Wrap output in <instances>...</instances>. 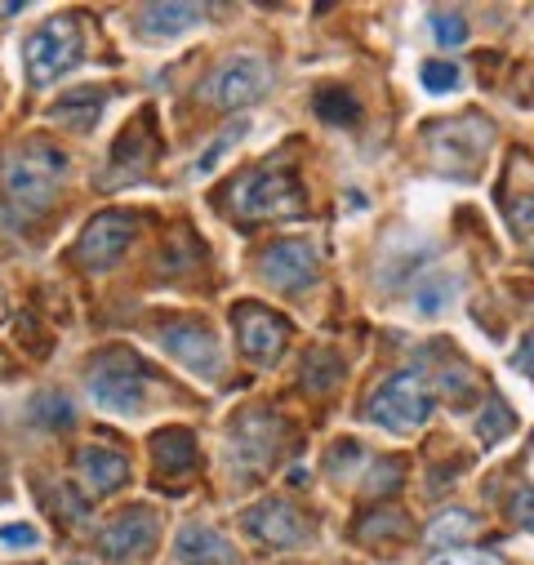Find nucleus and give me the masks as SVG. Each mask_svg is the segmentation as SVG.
Listing matches in <instances>:
<instances>
[{"label":"nucleus","instance_id":"23","mask_svg":"<svg viewBox=\"0 0 534 565\" xmlns=\"http://www.w3.org/2000/svg\"><path fill=\"white\" fill-rule=\"evenodd\" d=\"M455 290H459V280L455 276H424L419 286H415V312H424V317H437V312H446V303L455 299Z\"/></svg>","mask_w":534,"mask_h":565},{"label":"nucleus","instance_id":"13","mask_svg":"<svg viewBox=\"0 0 534 565\" xmlns=\"http://www.w3.org/2000/svg\"><path fill=\"white\" fill-rule=\"evenodd\" d=\"M241 525H245L249 539H258L267 547H299L303 534H308L303 516L286 499H258V503H249L241 512Z\"/></svg>","mask_w":534,"mask_h":565},{"label":"nucleus","instance_id":"19","mask_svg":"<svg viewBox=\"0 0 534 565\" xmlns=\"http://www.w3.org/2000/svg\"><path fill=\"white\" fill-rule=\"evenodd\" d=\"M205 19L201 6H143L139 10V28L148 36H179L188 28H196Z\"/></svg>","mask_w":534,"mask_h":565},{"label":"nucleus","instance_id":"17","mask_svg":"<svg viewBox=\"0 0 534 565\" xmlns=\"http://www.w3.org/2000/svg\"><path fill=\"white\" fill-rule=\"evenodd\" d=\"M152 459L165 477H183L201 463V450H196V437L188 428H161L152 437Z\"/></svg>","mask_w":534,"mask_h":565},{"label":"nucleus","instance_id":"9","mask_svg":"<svg viewBox=\"0 0 534 565\" xmlns=\"http://www.w3.org/2000/svg\"><path fill=\"white\" fill-rule=\"evenodd\" d=\"M232 321H236V343H241V352H245L249 361L277 365V361L286 356V348H290V326H286L277 312H267V308H258V303H236Z\"/></svg>","mask_w":534,"mask_h":565},{"label":"nucleus","instance_id":"1","mask_svg":"<svg viewBox=\"0 0 534 565\" xmlns=\"http://www.w3.org/2000/svg\"><path fill=\"white\" fill-rule=\"evenodd\" d=\"M67 179V157L50 143H23L0 161V188L23 214H45Z\"/></svg>","mask_w":534,"mask_h":565},{"label":"nucleus","instance_id":"35","mask_svg":"<svg viewBox=\"0 0 534 565\" xmlns=\"http://www.w3.org/2000/svg\"><path fill=\"white\" fill-rule=\"evenodd\" d=\"M512 365L521 370V374H530L534 379V330L521 339V348H516V356H512Z\"/></svg>","mask_w":534,"mask_h":565},{"label":"nucleus","instance_id":"22","mask_svg":"<svg viewBox=\"0 0 534 565\" xmlns=\"http://www.w3.org/2000/svg\"><path fill=\"white\" fill-rule=\"evenodd\" d=\"M477 525H481V521H477V512H468V508H450V512H441V516L428 525V539H432L437 547H441V543L450 547V543L472 539V534H477Z\"/></svg>","mask_w":534,"mask_h":565},{"label":"nucleus","instance_id":"30","mask_svg":"<svg viewBox=\"0 0 534 565\" xmlns=\"http://www.w3.org/2000/svg\"><path fill=\"white\" fill-rule=\"evenodd\" d=\"M428 565H503V561L494 552H481V547H446Z\"/></svg>","mask_w":534,"mask_h":565},{"label":"nucleus","instance_id":"26","mask_svg":"<svg viewBox=\"0 0 534 565\" xmlns=\"http://www.w3.org/2000/svg\"><path fill=\"white\" fill-rule=\"evenodd\" d=\"M400 534H406V516H400V512L361 516V530H356L361 543H383V539H400Z\"/></svg>","mask_w":534,"mask_h":565},{"label":"nucleus","instance_id":"36","mask_svg":"<svg viewBox=\"0 0 534 565\" xmlns=\"http://www.w3.org/2000/svg\"><path fill=\"white\" fill-rule=\"evenodd\" d=\"M23 6H0V19H10V14H19Z\"/></svg>","mask_w":534,"mask_h":565},{"label":"nucleus","instance_id":"11","mask_svg":"<svg viewBox=\"0 0 534 565\" xmlns=\"http://www.w3.org/2000/svg\"><path fill=\"white\" fill-rule=\"evenodd\" d=\"M317 267H321V258H317L312 241H277V245H267L263 258H258L263 280L273 290H286V295L308 290L317 280Z\"/></svg>","mask_w":534,"mask_h":565},{"label":"nucleus","instance_id":"20","mask_svg":"<svg viewBox=\"0 0 534 565\" xmlns=\"http://www.w3.org/2000/svg\"><path fill=\"white\" fill-rule=\"evenodd\" d=\"M245 134H249V120H232L227 129H218V138H214V143H210V148H205V152L196 157L192 174H196V179H210V174H214V170L223 166V157L241 148V138H245Z\"/></svg>","mask_w":534,"mask_h":565},{"label":"nucleus","instance_id":"14","mask_svg":"<svg viewBox=\"0 0 534 565\" xmlns=\"http://www.w3.org/2000/svg\"><path fill=\"white\" fill-rule=\"evenodd\" d=\"M148 111L134 120L120 138H116V148H111V161H107V174L98 179L103 188H120V183H134V179H143V170L152 166V152H157V138L148 134Z\"/></svg>","mask_w":534,"mask_h":565},{"label":"nucleus","instance_id":"12","mask_svg":"<svg viewBox=\"0 0 534 565\" xmlns=\"http://www.w3.org/2000/svg\"><path fill=\"white\" fill-rule=\"evenodd\" d=\"M157 339H161V348H165L183 370H192V374H201V379H214V374L223 370V348H218V339H214L205 326H192V321H183V326H161Z\"/></svg>","mask_w":534,"mask_h":565},{"label":"nucleus","instance_id":"15","mask_svg":"<svg viewBox=\"0 0 534 565\" xmlns=\"http://www.w3.org/2000/svg\"><path fill=\"white\" fill-rule=\"evenodd\" d=\"M76 477H81L85 490L111 494V490L125 486L129 463H125V455H116L111 446H81V450H76Z\"/></svg>","mask_w":534,"mask_h":565},{"label":"nucleus","instance_id":"4","mask_svg":"<svg viewBox=\"0 0 534 565\" xmlns=\"http://www.w3.org/2000/svg\"><path fill=\"white\" fill-rule=\"evenodd\" d=\"M428 414H432V387L419 370L392 374L370 401V418L387 433H415L428 423Z\"/></svg>","mask_w":534,"mask_h":565},{"label":"nucleus","instance_id":"3","mask_svg":"<svg viewBox=\"0 0 534 565\" xmlns=\"http://www.w3.org/2000/svg\"><path fill=\"white\" fill-rule=\"evenodd\" d=\"M227 205L241 223H267V218H295L303 210V188L286 170H249L232 183Z\"/></svg>","mask_w":534,"mask_h":565},{"label":"nucleus","instance_id":"34","mask_svg":"<svg viewBox=\"0 0 534 565\" xmlns=\"http://www.w3.org/2000/svg\"><path fill=\"white\" fill-rule=\"evenodd\" d=\"M508 218H512V227H516V232H534V192H530V196H521V201L512 205V214H508Z\"/></svg>","mask_w":534,"mask_h":565},{"label":"nucleus","instance_id":"31","mask_svg":"<svg viewBox=\"0 0 534 565\" xmlns=\"http://www.w3.org/2000/svg\"><path fill=\"white\" fill-rule=\"evenodd\" d=\"M370 494H392L396 486H400V463H392V459H378L374 468H370Z\"/></svg>","mask_w":534,"mask_h":565},{"label":"nucleus","instance_id":"8","mask_svg":"<svg viewBox=\"0 0 534 565\" xmlns=\"http://www.w3.org/2000/svg\"><path fill=\"white\" fill-rule=\"evenodd\" d=\"M157 530H161V516L152 508H125L111 525L98 530V556L111 561V565H134L139 556L152 552L157 543Z\"/></svg>","mask_w":534,"mask_h":565},{"label":"nucleus","instance_id":"5","mask_svg":"<svg viewBox=\"0 0 534 565\" xmlns=\"http://www.w3.org/2000/svg\"><path fill=\"white\" fill-rule=\"evenodd\" d=\"M81 58V28L72 19H50L23 41V63L32 85H54Z\"/></svg>","mask_w":534,"mask_h":565},{"label":"nucleus","instance_id":"27","mask_svg":"<svg viewBox=\"0 0 534 565\" xmlns=\"http://www.w3.org/2000/svg\"><path fill=\"white\" fill-rule=\"evenodd\" d=\"M32 418L36 423H45V428H72V405H67V396L63 392H45L36 405H32Z\"/></svg>","mask_w":534,"mask_h":565},{"label":"nucleus","instance_id":"21","mask_svg":"<svg viewBox=\"0 0 534 565\" xmlns=\"http://www.w3.org/2000/svg\"><path fill=\"white\" fill-rule=\"evenodd\" d=\"M299 379H303L312 392H330V387L343 379V361H339V352H330V348H312V352L303 356Z\"/></svg>","mask_w":534,"mask_h":565},{"label":"nucleus","instance_id":"25","mask_svg":"<svg viewBox=\"0 0 534 565\" xmlns=\"http://www.w3.org/2000/svg\"><path fill=\"white\" fill-rule=\"evenodd\" d=\"M317 116L330 125H356L361 120V103L348 89H321L317 94Z\"/></svg>","mask_w":534,"mask_h":565},{"label":"nucleus","instance_id":"28","mask_svg":"<svg viewBox=\"0 0 534 565\" xmlns=\"http://www.w3.org/2000/svg\"><path fill=\"white\" fill-rule=\"evenodd\" d=\"M432 36H437V45L455 50V45L468 41V19H463L459 10H437V14H432Z\"/></svg>","mask_w":534,"mask_h":565},{"label":"nucleus","instance_id":"2","mask_svg":"<svg viewBox=\"0 0 534 565\" xmlns=\"http://www.w3.org/2000/svg\"><path fill=\"white\" fill-rule=\"evenodd\" d=\"M85 387H89V401L107 414H139L143 401H148V387H152V374L148 365L125 352V348H107L98 352L89 365H85Z\"/></svg>","mask_w":534,"mask_h":565},{"label":"nucleus","instance_id":"24","mask_svg":"<svg viewBox=\"0 0 534 565\" xmlns=\"http://www.w3.org/2000/svg\"><path fill=\"white\" fill-rule=\"evenodd\" d=\"M512 409L499 401V396H490L485 401V409H481V418H477V437H481V446H499L508 433H512Z\"/></svg>","mask_w":534,"mask_h":565},{"label":"nucleus","instance_id":"7","mask_svg":"<svg viewBox=\"0 0 534 565\" xmlns=\"http://www.w3.org/2000/svg\"><path fill=\"white\" fill-rule=\"evenodd\" d=\"M281 418L277 414H267V409H249V414H241L236 418V428H232V468L241 472V477H258V472H267L273 468V459H277V450H281Z\"/></svg>","mask_w":534,"mask_h":565},{"label":"nucleus","instance_id":"10","mask_svg":"<svg viewBox=\"0 0 534 565\" xmlns=\"http://www.w3.org/2000/svg\"><path fill=\"white\" fill-rule=\"evenodd\" d=\"M134 232H139L134 214H120V210H103V214H94V218L81 227L76 263H81V267H111V263L129 249Z\"/></svg>","mask_w":534,"mask_h":565},{"label":"nucleus","instance_id":"32","mask_svg":"<svg viewBox=\"0 0 534 565\" xmlns=\"http://www.w3.org/2000/svg\"><path fill=\"white\" fill-rule=\"evenodd\" d=\"M36 543H41V534L32 525H23V521L0 525V547H36Z\"/></svg>","mask_w":534,"mask_h":565},{"label":"nucleus","instance_id":"33","mask_svg":"<svg viewBox=\"0 0 534 565\" xmlns=\"http://www.w3.org/2000/svg\"><path fill=\"white\" fill-rule=\"evenodd\" d=\"M512 521L525 525V530H534V486H521L512 494Z\"/></svg>","mask_w":534,"mask_h":565},{"label":"nucleus","instance_id":"16","mask_svg":"<svg viewBox=\"0 0 534 565\" xmlns=\"http://www.w3.org/2000/svg\"><path fill=\"white\" fill-rule=\"evenodd\" d=\"M179 561L183 565H241V552L218 534V530H210V525H183L179 530Z\"/></svg>","mask_w":534,"mask_h":565},{"label":"nucleus","instance_id":"18","mask_svg":"<svg viewBox=\"0 0 534 565\" xmlns=\"http://www.w3.org/2000/svg\"><path fill=\"white\" fill-rule=\"evenodd\" d=\"M103 103H107V89H72L67 98H58L45 111V120L63 125V129H76V134H89V125L103 116Z\"/></svg>","mask_w":534,"mask_h":565},{"label":"nucleus","instance_id":"6","mask_svg":"<svg viewBox=\"0 0 534 565\" xmlns=\"http://www.w3.org/2000/svg\"><path fill=\"white\" fill-rule=\"evenodd\" d=\"M267 89H273V72H267V63H263V58H254V54H241V58L218 63V67L205 76L201 98H205L210 107L236 111V107L258 103Z\"/></svg>","mask_w":534,"mask_h":565},{"label":"nucleus","instance_id":"29","mask_svg":"<svg viewBox=\"0 0 534 565\" xmlns=\"http://www.w3.org/2000/svg\"><path fill=\"white\" fill-rule=\"evenodd\" d=\"M419 81L428 94H450V89H459V67L455 63H424Z\"/></svg>","mask_w":534,"mask_h":565}]
</instances>
